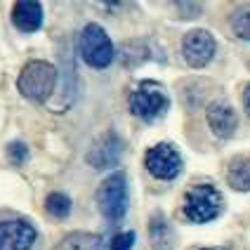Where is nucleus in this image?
Instances as JSON below:
<instances>
[{
	"label": "nucleus",
	"mask_w": 250,
	"mask_h": 250,
	"mask_svg": "<svg viewBox=\"0 0 250 250\" xmlns=\"http://www.w3.org/2000/svg\"><path fill=\"white\" fill-rule=\"evenodd\" d=\"M57 85V69L47 62H31L24 66L19 81H17V87L19 92L26 99H33V102H45V99L52 95Z\"/></svg>",
	"instance_id": "obj_1"
},
{
	"label": "nucleus",
	"mask_w": 250,
	"mask_h": 250,
	"mask_svg": "<svg viewBox=\"0 0 250 250\" xmlns=\"http://www.w3.org/2000/svg\"><path fill=\"white\" fill-rule=\"evenodd\" d=\"M222 194L212 184H198L184 196V215L196 224L215 220L222 212Z\"/></svg>",
	"instance_id": "obj_2"
},
{
	"label": "nucleus",
	"mask_w": 250,
	"mask_h": 250,
	"mask_svg": "<svg viewBox=\"0 0 250 250\" xmlns=\"http://www.w3.org/2000/svg\"><path fill=\"white\" fill-rule=\"evenodd\" d=\"M99 210L106 220L118 222L127 212V177L125 172H113L99 184L97 191Z\"/></svg>",
	"instance_id": "obj_3"
},
{
	"label": "nucleus",
	"mask_w": 250,
	"mask_h": 250,
	"mask_svg": "<svg viewBox=\"0 0 250 250\" xmlns=\"http://www.w3.org/2000/svg\"><path fill=\"white\" fill-rule=\"evenodd\" d=\"M81 57L92 69H106L113 62V42L99 24H87L81 33Z\"/></svg>",
	"instance_id": "obj_4"
},
{
	"label": "nucleus",
	"mask_w": 250,
	"mask_h": 250,
	"mask_svg": "<svg viewBox=\"0 0 250 250\" xmlns=\"http://www.w3.org/2000/svg\"><path fill=\"white\" fill-rule=\"evenodd\" d=\"M170 106V99H167L166 90L158 83H142L130 95V111L135 113L142 121H156L158 116H163Z\"/></svg>",
	"instance_id": "obj_5"
},
{
	"label": "nucleus",
	"mask_w": 250,
	"mask_h": 250,
	"mask_svg": "<svg viewBox=\"0 0 250 250\" xmlns=\"http://www.w3.org/2000/svg\"><path fill=\"white\" fill-rule=\"evenodd\" d=\"M144 166L156 180H175L182 172V156L172 144H156L144 156Z\"/></svg>",
	"instance_id": "obj_6"
},
{
	"label": "nucleus",
	"mask_w": 250,
	"mask_h": 250,
	"mask_svg": "<svg viewBox=\"0 0 250 250\" xmlns=\"http://www.w3.org/2000/svg\"><path fill=\"white\" fill-rule=\"evenodd\" d=\"M215 38L210 31H203V28H196V31H189L182 41V55H184V62L194 69H201L206 66L210 59L215 57Z\"/></svg>",
	"instance_id": "obj_7"
},
{
	"label": "nucleus",
	"mask_w": 250,
	"mask_h": 250,
	"mask_svg": "<svg viewBox=\"0 0 250 250\" xmlns=\"http://www.w3.org/2000/svg\"><path fill=\"white\" fill-rule=\"evenodd\" d=\"M36 236V227L26 220L0 222V250H31Z\"/></svg>",
	"instance_id": "obj_8"
},
{
	"label": "nucleus",
	"mask_w": 250,
	"mask_h": 250,
	"mask_svg": "<svg viewBox=\"0 0 250 250\" xmlns=\"http://www.w3.org/2000/svg\"><path fill=\"white\" fill-rule=\"evenodd\" d=\"M121 153H123V142L118 139L116 132H106V135H102V137L92 144V149L87 153V163L99 167V170L113 167V166H118Z\"/></svg>",
	"instance_id": "obj_9"
},
{
	"label": "nucleus",
	"mask_w": 250,
	"mask_h": 250,
	"mask_svg": "<svg viewBox=\"0 0 250 250\" xmlns=\"http://www.w3.org/2000/svg\"><path fill=\"white\" fill-rule=\"evenodd\" d=\"M208 125L217 137H222V139L231 137L238 127L236 111L227 102H212L208 106Z\"/></svg>",
	"instance_id": "obj_10"
},
{
	"label": "nucleus",
	"mask_w": 250,
	"mask_h": 250,
	"mask_svg": "<svg viewBox=\"0 0 250 250\" xmlns=\"http://www.w3.org/2000/svg\"><path fill=\"white\" fill-rule=\"evenodd\" d=\"M14 26L24 33H33L42 26V7L38 2H17L12 10Z\"/></svg>",
	"instance_id": "obj_11"
},
{
	"label": "nucleus",
	"mask_w": 250,
	"mask_h": 250,
	"mask_svg": "<svg viewBox=\"0 0 250 250\" xmlns=\"http://www.w3.org/2000/svg\"><path fill=\"white\" fill-rule=\"evenodd\" d=\"M227 180L238 191H250V158H234L227 170Z\"/></svg>",
	"instance_id": "obj_12"
},
{
	"label": "nucleus",
	"mask_w": 250,
	"mask_h": 250,
	"mask_svg": "<svg viewBox=\"0 0 250 250\" xmlns=\"http://www.w3.org/2000/svg\"><path fill=\"white\" fill-rule=\"evenodd\" d=\"M57 250H99V241L92 234H71Z\"/></svg>",
	"instance_id": "obj_13"
},
{
	"label": "nucleus",
	"mask_w": 250,
	"mask_h": 250,
	"mask_svg": "<svg viewBox=\"0 0 250 250\" xmlns=\"http://www.w3.org/2000/svg\"><path fill=\"white\" fill-rule=\"evenodd\" d=\"M151 241L156 250H170V231L163 215H156L151 220Z\"/></svg>",
	"instance_id": "obj_14"
},
{
	"label": "nucleus",
	"mask_w": 250,
	"mask_h": 250,
	"mask_svg": "<svg viewBox=\"0 0 250 250\" xmlns=\"http://www.w3.org/2000/svg\"><path fill=\"white\" fill-rule=\"evenodd\" d=\"M45 208H47V212L52 215V217H66L71 212V198L66 194H59V191H55V194L47 196V201H45Z\"/></svg>",
	"instance_id": "obj_15"
},
{
	"label": "nucleus",
	"mask_w": 250,
	"mask_h": 250,
	"mask_svg": "<svg viewBox=\"0 0 250 250\" xmlns=\"http://www.w3.org/2000/svg\"><path fill=\"white\" fill-rule=\"evenodd\" d=\"M231 26H234V31H236L241 38H250V7H246V10H241V12L234 14Z\"/></svg>",
	"instance_id": "obj_16"
},
{
	"label": "nucleus",
	"mask_w": 250,
	"mask_h": 250,
	"mask_svg": "<svg viewBox=\"0 0 250 250\" xmlns=\"http://www.w3.org/2000/svg\"><path fill=\"white\" fill-rule=\"evenodd\" d=\"M135 246V234L132 231H123L118 236H113L111 241V250H132Z\"/></svg>",
	"instance_id": "obj_17"
},
{
	"label": "nucleus",
	"mask_w": 250,
	"mask_h": 250,
	"mask_svg": "<svg viewBox=\"0 0 250 250\" xmlns=\"http://www.w3.org/2000/svg\"><path fill=\"white\" fill-rule=\"evenodd\" d=\"M10 156H12V161L14 163H19V161H24L26 158V146L24 144H10Z\"/></svg>",
	"instance_id": "obj_18"
},
{
	"label": "nucleus",
	"mask_w": 250,
	"mask_h": 250,
	"mask_svg": "<svg viewBox=\"0 0 250 250\" xmlns=\"http://www.w3.org/2000/svg\"><path fill=\"white\" fill-rule=\"evenodd\" d=\"M243 106H246V111L250 116V83L246 85V90H243Z\"/></svg>",
	"instance_id": "obj_19"
},
{
	"label": "nucleus",
	"mask_w": 250,
	"mask_h": 250,
	"mask_svg": "<svg viewBox=\"0 0 250 250\" xmlns=\"http://www.w3.org/2000/svg\"><path fill=\"white\" fill-rule=\"evenodd\" d=\"M201 250H210V248H201Z\"/></svg>",
	"instance_id": "obj_20"
}]
</instances>
